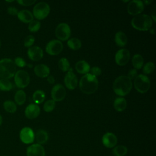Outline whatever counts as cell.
I'll return each mask as SVG.
<instances>
[{
	"instance_id": "obj_1",
	"label": "cell",
	"mask_w": 156,
	"mask_h": 156,
	"mask_svg": "<svg viewBox=\"0 0 156 156\" xmlns=\"http://www.w3.org/2000/svg\"><path fill=\"white\" fill-rule=\"evenodd\" d=\"M132 80L127 76H120L113 83V90L118 96H124L132 90Z\"/></svg>"
},
{
	"instance_id": "obj_2",
	"label": "cell",
	"mask_w": 156,
	"mask_h": 156,
	"mask_svg": "<svg viewBox=\"0 0 156 156\" xmlns=\"http://www.w3.org/2000/svg\"><path fill=\"white\" fill-rule=\"evenodd\" d=\"M98 80L96 77L90 73L83 76L79 82V88L81 91L87 94L94 93L98 90Z\"/></svg>"
},
{
	"instance_id": "obj_3",
	"label": "cell",
	"mask_w": 156,
	"mask_h": 156,
	"mask_svg": "<svg viewBox=\"0 0 156 156\" xmlns=\"http://www.w3.org/2000/svg\"><path fill=\"white\" fill-rule=\"evenodd\" d=\"M131 24L133 28L138 30H148L152 26V19L148 15L139 14L132 18Z\"/></svg>"
},
{
	"instance_id": "obj_4",
	"label": "cell",
	"mask_w": 156,
	"mask_h": 156,
	"mask_svg": "<svg viewBox=\"0 0 156 156\" xmlns=\"http://www.w3.org/2000/svg\"><path fill=\"white\" fill-rule=\"evenodd\" d=\"M16 71V66L14 62L8 58L0 60V77L9 79L14 76Z\"/></svg>"
},
{
	"instance_id": "obj_5",
	"label": "cell",
	"mask_w": 156,
	"mask_h": 156,
	"mask_svg": "<svg viewBox=\"0 0 156 156\" xmlns=\"http://www.w3.org/2000/svg\"><path fill=\"white\" fill-rule=\"evenodd\" d=\"M151 86V81L147 76L144 74L137 75L134 80L135 89L141 93H146Z\"/></svg>"
},
{
	"instance_id": "obj_6",
	"label": "cell",
	"mask_w": 156,
	"mask_h": 156,
	"mask_svg": "<svg viewBox=\"0 0 156 156\" xmlns=\"http://www.w3.org/2000/svg\"><path fill=\"white\" fill-rule=\"evenodd\" d=\"M50 12V7L45 2L37 3L33 8V16L38 20L45 18Z\"/></svg>"
},
{
	"instance_id": "obj_7",
	"label": "cell",
	"mask_w": 156,
	"mask_h": 156,
	"mask_svg": "<svg viewBox=\"0 0 156 156\" xmlns=\"http://www.w3.org/2000/svg\"><path fill=\"white\" fill-rule=\"evenodd\" d=\"M14 81L18 88H24L29 84L30 76L27 71L20 69L16 71L14 75Z\"/></svg>"
},
{
	"instance_id": "obj_8",
	"label": "cell",
	"mask_w": 156,
	"mask_h": 156,
	"mask_svg": "<svg viewBox=\"0 0 156 156\" xmlns=\"http://www.w3.org/2000/svg\"><path fill=\"white\" fill-rule=\"evenodd\" d=\"M55 34L58 39L65 41L68 40L71 35L70 27L65 23H60L55 28Z\"/></svg>"
},
{
	"instance_id": "obj_9",
	"label": "cell",
	"mask_w": 156,
	"mask_h": 156,
	"mask_svg": "<svg viewBox=\"0 0 156 156\" xmlns=\"http://www.w3.org/2000/svg\"><path fill=\"white\" fill-rule=\"evenodd\" d=\"M63 44L58 40H52L50 41L46 46V51L48 54L55 55L60 54L63 50Z\"/></svg>"
},
{
	"instance_id": "obj_10",
	"label": "cell",
	"mask_w": 156,
	"mask_h": 156,
	"mask_svg": "<svg viewBox=\"0 0 156 156\" xmlns=\"http://www.w3.org/2000/svg\"><path fill=\"white\" fill-rule=\"evenodd\" d=\"M144 4L142 1L133 0L129 2L127 6L128 13L131 15H137L140 14L144 10Z\"/></svg>"
},
{
	"instance_id": "obj_11",
	"label": "cell",
	"mask_w": 156,
	"mask_h": 156,
	"mask_svg": "<svg viewBox=\"0 0 156 156\" xmlns=\"http://www.w3.org/2000/svg\"><path fill=\"white\" fill-rule=\"evenodd\" d=\"M20 138L24 144H31L34 141L35 134L31 128L24 127L20 132Z\"/></svg>"
},
{
	"instance_id": "obj_12",
	"label": "cell",
	"mask_w": 156,
	"mask_h": 156,
	"mask_svg": "<svg viewBox=\"0 0 156 156\" xmlns=\"http://www.w3.org/2000/svg\"><path fill=\"white\" fill-rule=\"evenodd\" d=\"M130 54L129 50L124 48V49H121L116 52L115 54V59L116 63L118 65L123 66L126 65L128 63L130 59Z\"/></svg>"
},
{
	"instance_id": "obj_13",
	"label": "cell",
	"mask_w": 156,
	"mask_h": 156,
	"mask_svg": "<svg viewBox=\"0 0 156 156\" xmlns=\"http://www.w3.org/2000/svg\"><path fill=\"white\" fill-rule=\"evenodd\" d=\"M66 90L61 84L55 85L51 90V97L54 101H61L65 98Z\"/></svg>"
},
{
	"instance_id": "obj_14",
	"label": "cell",
	"mask_w": 156,
	"mask_h": 156,
	"mask_svg": "<svg viewBox=\"0 0 156 156\" xmlns=\"http://www.w3.org/2000/svg\"><path fill=\"white\" fill-rule=\"evenodd\" d=\"M27 156H45V150L43 146L39 144H32L26 150Z\"/></svg>"
},
{
	"instance_id": "obj_15",
	"label": "cell",
	"mask_w": 156,
	"mask_h": 156,
	"mask_svg": "<svg viewBox=\"0 0 156 156\" xmlns=\"http://www.w3.org/2000/svg\"><path fill=\"white\" fill-rule=\"evenodd\" d=\"M102 142L105 147L107 148H113L117 144L118 139L114 133L107 132L103 135Z\"/></svg>"
},
{
	"instance_id": "obj_16",
	"label": "cell",
	"mask_w": 156,
	"mask_h": 156,
	"mask_svg": "<svg viewBox=\"0 0 156 156\" xmlns=\"http://www.w3.org/2000/svg\"><path fill=\"white\" fill-rule=\"evenodd\" d=\"M65 86L69 90H74L77 85V78L76 74L71 71H68L64 78Z\"/></svg>"
},
{
	"instance_id": "obj_17",
	"label": "cell",
	"mask_w": 156,
	"mask_h": 156,
	"mask_svg": "<svg viewBox=\"0 0 156 156\" xmlns=\"http://www.w3.org/2000/svg\"><path fill=\"white\" fill-rule=\"evenodd\" d=\"M27 55L29 58L33 61H38L43 56V49L37 46H31L27 50Z\"/></svg>"
},
{
	"instance_id": "obj_18",
	"label": "cell",
	"mask_w": 156,
	"mask_h": 156,
	"mask_svg": "<svg viewBox=\"0 0 156 156\" xmlns=\"http://www.w3.org/2000/svg\"><path fill=\"white\" fill-rule=\"evenodd\" d=\"M25 116L28 119H35L40 113V107L35 104H30L28 105L24 111Z\"/></svg>"
},
{
	"instance_id": "obj_19",
	"label": "cell",
	"mask_w": 156,
	"mask_h": 156,
	"mask_svg": "<svg viewBox=\"0 0 156 156\" xmlns=\"http://www.w3.org/2000/svg\"><path fill=\"white\" fill-rule=\"evenodd\" d=\"M34 73L40 77H47L50 73V69L48 66L44 64L37 65L34 68Z\"/></svg>"
},
{
	"instance_id": "obj_20",
	"label": "cell",
	"mask_w": 156,
	"mask_h": 156,
	"mask_svg": "<svg viewBox=\"0 0 156 156\" xmlns=\"http://www.w3.org/2000/svg\"><path fill=\"white\" fill-rule=\"evenodd\" d=\"M18 19L25 23H29L34 20V16L31 12L28 10H21L17 15Z\"/></svg>"
},
{
	"instance_id": "obj_21",
	"label": "cell",
	"mask_w": 156,
	"mask_h": 156,
	"mask_svg": "<svg viewBox=\"0 0 156 156\" xmlns=\"http://www.w3.org/2000/svg\"><path fill=\"white\" fill-rule=\"evenodd\" d=\"M76 71L80 74H87L90 70V66L85 60L78 61L75 65Z\"/></svg>"
},
{
	"instance_id": "obj_22",
	"label": "cell",
	"mask_w": 156,
	"mask_h": 156,
	"mask_svg": "<svg viewBox=\"0 0 156 156\" xmlns=\"http://www.w3.org/2000/svg\"><path fill=\"white\" fill-rule=\"evenodd\" d=\"M35 139L39 144H43L47 142L48 140V133L44 130H38L35 134Z\"/></svg>"
},
{
	"instance_id": "obj_23",
	"label": "cell",
	"mask_w": 156,
	"mask_h": 156,
	"mask_svg": "<svg viewBox=\"0 0 156 156\" xmlns=\"http://www.w3.org/2000/svg\"><path fill=\"white\" fill-rule=\"evenodd\" d=\"M115 41L116 44L120 47H123L126 45L127 42V37L124 32L119 31L116 33L115 36Z\"/></svg>"
},
{
	"instance_id": "obj_24",
	"label": "cell",
	"mask_w": 156,
	"mask_h": 156,
	"mask_svg": "<svg viewBox=\"0 0 156 156\" xmlns=\"http://www.w3.org/2000/svg\"><path fill=\"white\" fill-rule=\"evenodd\" d=\"M113 107L118 112L124 111L127 107V101L124 98H117L114 101Z\"/></svg>"
},
{
	"instance_id": "obj_25",
	"label": "cell",
	"mask_w": 156,
	"mask_h": 156,
	"mask_svg": "<svg viewBox=\"0 0 156 156\" xmlns=\"http://www.w3.org/2000/svg\"><path fill=\"white\" fill-rule=\"evenodd\" d=\"M132 63L135 69H140L143 65L144 59L140 54H136L132 57Z\"/></svg>"
},
{
	"instance_id": "obj_26",
	"label": "cell",
	"mask_w": 156,
	"mask_h": 156,
	"mask_svg": "<svg viewBox=\"0 0 156 156\" xmlns=\"http://www.w3.org/2000/svg\"><path fill=\"white\" fill-rule=\"evenodd\" d=\"M14 99L15 102L18 105H23L26 100V94L23 90H20L15 93Z\"/></svg>"
},
{
	"instance_id": "obj_27",
	"label": "cell",
	"mask_w": 156,
	"mask_h": 156,
	"mask_svg": "<svg viewBox=\"0 0 156 156\" xmlns=\"http://www.w3.org/2000/svg\"><path fill=\"white\" fill-rule=\"evenodd\" d=\"M67 45L70 49L73 50H78L81 48L82 43L79 38L73 37L68 40L67 42Z\"/></svg>"
},
{
	"instance_id": "obj_28",
	"label": "cell",
	"mask_w": 156,
	"mask_h": 156,
	"mask_svg": "<svg viewBox=\"0 0 156 156\" xmlns=\"http://www.w3.org/2000/svg\"><path fill=\"white\" fill-rule=\"evenodd\" d=\"M127 148L123 145H118L112 149V153L115 156H124L127 153Z\"/></svg>"
},
{
	"instance_id": "obj_29",
	"label": "cell",
	"mask_w": 156,
	"mask_h": 156,
	"mask_svg": "<svg viewBox=\"0 0 156 156\" xmlns=\"http://www.w3.org/2000/svg\"><path fill=\"white\" fill-rule=\"evenodd\" d=\"M3 107L6 112L10 113H15L17 110V107L16 104L12 101H10V100L5 101L3 103Z\"/></svg>"
},
{
	"instance_id": "obj_30",
	"label": "cell",
	"mask_w": 156,
	"mask_h": 156,
	"mask_svg": "<svg viewBox=\"0 0 156 156\" xmlns=\"http://www.w3.org/2000/svg\"><path fill=\"white\" fill-rule=\"evenodd\" d=\"M32 98H33L34 101L36 104H41L44 101V100L45 99V94L43 91L38 90L34 93Z\"/></svg>"
},
{
	"instance_id": "obj_31",
	"label": "cell",
	"mask_w": 156,
	"mask_h": 156,
	"mask_svg": "<svg viewBox=\"0 0 156 156\" xmlns=\"http://www.w3.org/2000/svg\"><path fill=\"white\" fill-rule=\"evenodd\" d=\"M12 82L7 79H0V90L4 91H8L12 88Z\"/></svg>"
},
{
	"instance_id": "obj_32",
	"label": "cell",
	"mask_w": 156,
	"mask_h": 156,
	"mask_svg": "<svg viewBox=\"0 0 156 156\" xmlns=\"http://www.w3.org/2000/svg\"><path fill=\"white\" fill-rule=\"evenodd\" d=\"M58 68L62 71H68L69 70L70 68V64L69 62L68 61V60L65 58V57H63L61 58L58 63Z\"/></svg>"
},
{
	"instance_id": "obj_33",
	"label": "cell",
	"mask_w": 156,
	"mask_h": 156,
	"mask_svg": "<svg viewBox=\"0 0 156 156\" xmlns=\"http://www.w3.org/2000/svg\"><path fill=\"white\" fill-rule=\"evenodd\" d=\"M41 26V23L38 20H33L29 23L28 26V29L30 32H37Z\"/></svg>"
},
{
	"instance_id": "obj_34",
	"label": "cell",
	"mask_w": 156,
	"mask_h": 156,
	"mask_svg": "<svg viewBox=\"0 0 156 156\" xmlns=\"http://www.w3.org/2000/svg\"><path fill=\"white\" fill-rule=\"evenodd\" d=\"M55 107V102L52 99L48 100L43 105V109L46 112H52Z\"/></svg>"
},
{
	"instance_id": "obj_35",
	"label": "cell",
	"mask_w": 156,
	"mask_h": 156,
	"mask_svg": "<svg viewBox=\"0 0 156 156\" xmlns=\"http://www.w3.org/2000/svg\"><path fill=\"white\" fill-rule=\"evenodd\" d=\"M155 69V65L152 62H149L146 63L143 68V71L144 74H149L152 73Z\"/></svg>"
},
{
	"instance_id": "obj_36",
	"label": "cell",
	"mask_w": 156,
	"mask_h": 156,
	"mask_svg": "<svg viewBox=\"0 0 156 156\" xmlns=\"http://www.w3.org/2000/svg\"><path fill=\"white\" fill-rule=\"evenodd\" d=\"M34 41H35V38L33 35H27L24 39V45L26 48H30L34 44Z\"/></svg>"
},
{
	"instance_id": "obj_37",
	"label": "cell",
	"mask_w": 156,
	"mask_h": 156,
	"mask_svg": "<svg viewBox=\"0 0 156 156\" xmlns=\"http://www.w3.org/2000/svg\"><path fill=\"white\" fill-rule=\"evenodd\" d=\"M13 62H14L16 66H17L20 67V68L24 67L27 65L26 61L22 57H16Z\"/></svg>"
},
{
	"instance_id": "obj_38",
	"label": "cell",
	"mask_w": 156,
	"mask_h": 156,
	"mask_svg": "<svg viewBox=\"0 0 156 156\" xmlns=\"http://www.w3.org/2000/svg\"><path fill=\"white\" fill-rule=\"evenodd\" d=\"M36 2L35 0H18L17 2L20 5L29 6L34 4Z\"/></svg>"
},
{
	"instance_id": "obj_39",
	"label": "cell",
	"mask_w": 156,
	"mask_h": 156,
	"mask_svg": "<svg viewBox=\"0 0 156 156\" xmlns=\"http://www.w3.org/2000/svg\"><path fill=\"white\" fill-rule=\"evenodd\" d=\"M91 71V74H92L93 76L96 77V76H99L101 74V69L99 67H98V66H93V68H91L90 69Z\"/></svg>"
},
{
	"instance_id": "obj_40",
	"label": "cell",
	"mask_w": 156,
	"mask_h": 156,
	"mask_svg": "<svg viewBox=\"0 0 156 156\" xmlns=\"http://www.w3.org/2000/svg\"><path fill=\"white\" fill-rule=\"evenodd\" d=\"M7 13L10 15H17L18 13V10L15 7H9L7 10Z\"/></svg>"
},
{
	"instance_id": "obj_41",
	"label": "cell",
	"mask_w": 156,
	"mask_h": 156,
	"mask_svg": "<svg viewBox=\"0 0 156 156\" xmlns=\"http://www.w3.org/2000/svg\"><path fill=\"white\" fill-rule=\"evenodd\" d=\"M137 76V71H136V69H130L129 73H128V75L127 76V77H129L131 80L132 79H134Z\"/></svg>"
},
{
	"instance_id": "obj_42",
	"label": "cell",
	"mask_w": 156,
	"mask_h": 156,
	"mask_svg": "<svg viewBox=\"0 0 156 156\" xmlns=\"http://www.w3.org/2000/svg\"><path fill=\"white\" fill-rule=\"evenodd\" d=\"M47 77H48V78H47V80H48V82L49 83L53 84V83H54L55 79H54V76H48Z\"/></svg>"
},
{
	"instance_id": "obj_43",
	"label": "cell",
	"mask_w": 156,
	"mask_h": 156,
	"mask_svg": "<svg viewBox=\"0 0 156 156\" xmlns=\"http://www.w3.org/2000/svg\"><path fill=\"white\" fill-rule=\"evenodd\" d=\"M152 1H143V4L144 3H145L146 5H147V4H149V3H151Z\"/></svg>"
},
{
	"instance_id": "obj_44",
	"label": "cell",
	"mask_w": 156,
	"mask_h": 156,
	"mask_svg": "<svg viewBox=\"0 0 156 156\" xmlns=\"http://www.w3.org/2000/svg\"><path fill=\"white\" fill-rule=\"evenodd\" d=\"M152 18H153V20H154V21H156V20H155V13H153V14L152 15ZM152 17H151V18H152Z\"/></svg>"
},
{
	"instance_id": "obj_45",
	"label": "cell",
	"mask_w": 156,
	"mask_h": 156,
	"mask_svg": "<svg viewBox=\"0 0 156 156\" xmlns=\"http://www.w3.org/2000/svg\"><path fill=\"white\" fill-rule=\"evenodd\" d=\"M2 118L1 115H0V126L2 124Z\"/></svg>"
},
{
	"instance_id": "obj_46",
	"label": "cell",
	"mask_w": 156,
	"mask_h": 156,
	"mask_svg": "<svg viewBox=\"0 0 156 156\" xmlns=\"http://www.w3.org/2000/svg\"><path fill=\"white\" fill-rule=\"evenodd\" d=\"M151 33H152V34H154V29H152V30H151Z\"/></svg>"
},
{
	"instance_id": "obj_47",
	"label": "cell",
	"mask_w": 156,
	"mask_h": 156,
	"mask_svg": "<svg viewBox=\"0 0 156 156\" xmlns=\"http://www.w3.org/2000/svg\"><path fill=\"white\" fill-rule=\"evenodd\" d=\"M13 1H7V2H13Z\"/></svg>"
},
{
	"instance_id": "obj_48",
	"label": "cell",
	"mask_w": 156,
	"mask_h": 156,
	"mask_svg": "<svg viewBox=\"0 0 156 156\" xmlns=\"http://www.w3.org/2000/svg\"><path fill=\"white\" fill-rule=\"evenodd\" d=\"M1 41H0V48H1Z\"/></svg>"
},
{
	"instance_id": "obj_49",
	"label": "cell",
	"mask_w": 156,
	"mask_h": 156,
	"mask_svg": "<svg viewBox=\"0 0 156 156\" xmlns=\"http://www.w3.org/2000/svg\"><path fill=\"white\" fill-rule=\"evenodd\" d=\"M2 156H7V155H2Z\"/></svg>"
}]
</instances>
